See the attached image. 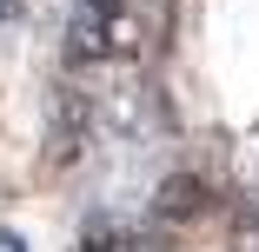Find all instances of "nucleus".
<instances>
[{
	"mask_svg": "<svg viewBox=\"0 0 259 252\" xmlns=\"http://www.w3.org/2000/svg\"><path fill=\"white\" fill-rule=\"evenodd\" d=\"M160 213H173V219H199V213H206L199 179H173V186H160Z\"/></svg>",
	"mask_w": 259,
	"mask_h": 252,
	"instance_id": "3",
	"label": "nucleus"
},
{
	"mask_svg": "<svg viewBox=\"0 0 259 252\" xmlns=\"http://www.w3.org/2000/svg\"><path fill=\"white\" fill-rule=\"evenodd\" d=\"M0 252H27V239L20 232H0Z\"/></svg>",
	"mask_w": 259,
	"mask_h": 252,
	"instance_id": "5",
	"label": "nucleus"
},
{
	"mask_svg": "<svg viewBox=\"0 0 259 252\" xmlns=\"http://www.w3.org/2000/svg\"><path fill=\"white\" fill-rule=\"evenodd\" d=\"M126 46V14L120 0H73V27H67V60L93 67V60H113Z\"/></svg>",
	"mask_w": 259,
	"mask_h": 252,
	"instance_id": "1",
	"label": "nucleus"
},
{
	"mask_svg": "<svg viewBox=\"0 0 259 252\" xmlns=\"http://www.w3.org/2000/svg\"><path fill=\"white\" fill-rule=\"evenodd\" d=\"M14 14H20V0H0V33L14 27Z\"/></svg>",
	"mask_w": 259,
	"mask_h": 252,
	"instance_id": "4",
	"label": "nucleus"
},
{
	"mask_svg": "<svg viewBox=\"0 0 259 252\" xmlns=\"http://www.w3.org/2000/svg\"><path fill=\"white\" fill-rule=\"evenodd\" d=\"M80 252H153L133 226H113V219H93L87 232H80Z\"/></svg>",
	"mask_w": 259,
	"mask_h": 252,
	"instance_id": "2",
	"label": "nucleus"
}]
</instances>
